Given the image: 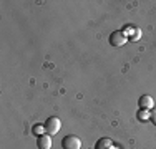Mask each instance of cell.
Instances as JSON below:
<instances>
[{
    "label": "cell",
    "instance_id": "obj_1",
    "mask_svg": "<svg viewBox=\"0 0 156 149\" xmlns=\"http://www.w3.org/2000/svg\"><path fill=\"white\" fill-rule=\"evenodd\" d=\"M43 128H45V134H48V136H55V134L60 131L62 123H60V119H58V118L51 116V118H48L47 121H45Z\"/></svg>",
    "mask_w": 156,
    "mask_h": 149
},
{
    "label": "cell",
    "instance_id": "obj_2",
    "mask_svg": "<svg viewBox=\"0 0 156 149\" xmlns=\"http://www.w3.org/2000/svg\"><path fill=\"white\" fill-rule=\"evenodd\" d=\"M62 147L63 149H80L81 147V141H80V137L73 136V134H68V136L63 137Z\"/></svg>",
    "mask_w": 156,
    "mask_h": 149
},
{
    "label": "cell",
    "instance_id": "obj_3",
    "mask_svg": "<svg viewBox=\"0 0 156 149\" xmlns=\"http://www.w3.org/2000/svg\"><path fill=\"white\" fill-rule=\"evenodd\" d=\"M126 36L123 35V32H113L110 35V45L111 47H123L126 43Z\"/></svg>",
    "mask_w": 156,
    "mask_h": 149
},
{
    "label": "cell",
    "instance_id": "obj_4",
    "mask_svg": "<svg viewBox=\"0 0 156 149\" xmlns=\"http://www.w3.org/2000/svg\"><path fill=\"white\" fill-rule=\"evenodd\" d=\"M138 106L141 108V109H153V108H154V101H153V98H151V96L143 95L138 99Z\"/></svg>",
    "mask_w": 156,
    "mask_h": 149
},
{
    "label": "cell",
    "instance_id": "obj_5",
    "mask_svg": "<svg viewBox=\"0 0 156 149\" xmlns=\"http://www.w3.org/2000/svg\"><path fill=\"white\" fill-rule=\"evenodd\" d=\"M123 35L126 36V38L129 36V40H138L141 32H140V28H135V27H131V25H126V27L123 28Z\"/></svg>",
    "mask_w": 156,
    "mask_h": 149
},
{
    "label": "cell",
    "instance_id": "obj_6",
    "mask_svg": "<svg viewBox=\"0 0 156 149\" xmlns=\"http://www.w3.org/2000/svg\"><path fill=\"white\" fill-rule=\"evenodd\" d=\"M37 144H38V149H51V136H48V134L38 136Z\"/></svg>",
    "mask_w": 156,
    "mask_h": 149
},
{
    "label": "cell",
    "instance_id": "obj_7",
    "mask_svg": "<svg viewBox=\"0 0 156 149\" xmlns=\"http://www.w3.org/2000/svg\"><path fill=\"white\" fill-rule=\"evenodd\" d=\"M95 149H115V147H113V144H111V141L108 137H101V139L96 141Z\"/></svg>",
    "mask_w": 156,
    "mask_h": 149
},
{
    "label": "cell",
    "instance_id": "obj_8",
    "mask_svg": "<svg viewBox=\"0 0 156 149\" xmlns=\"http://www.w3.org/2000/svg\"><path fill=\"white\" fill-rule=\"evenodd\" d=\"M148 116H150V113H148V109H140L138 113H136V118L140 119V121H144Z\"/></svg>",
    "mask_w": 156,
    "mask_h": 149
},
{
    "label": "cell",
    "instance_id": "obj_9",
    "mask_svg": "<svg viewBox=\"0 0 156 149\" xmlns=\"http://www.w3.org/2000/svg\"><path fill=\"white\" fill-rule=\"evenodd\" d=\"M45 131V128H42V126H33V134H42Z\"/></svg>",
    "mask_w": 156,
    "mask_h": 149
},
{
    "label": "cell",
    "instance_id": "obj_10",
    "mask_svg": "<svg viewBox=\"0 0 156 149\" xmlns=\"http://www.w3.org/2000/svg\"><path fill=\"white\" fill-rule=\"evenodd\" d=\"M150 118H151V123L156 126V109H153V111L150 113Z\"/></svg>",
    "mask_w": 156,
    "mask_h": 149
}]
</instances>
